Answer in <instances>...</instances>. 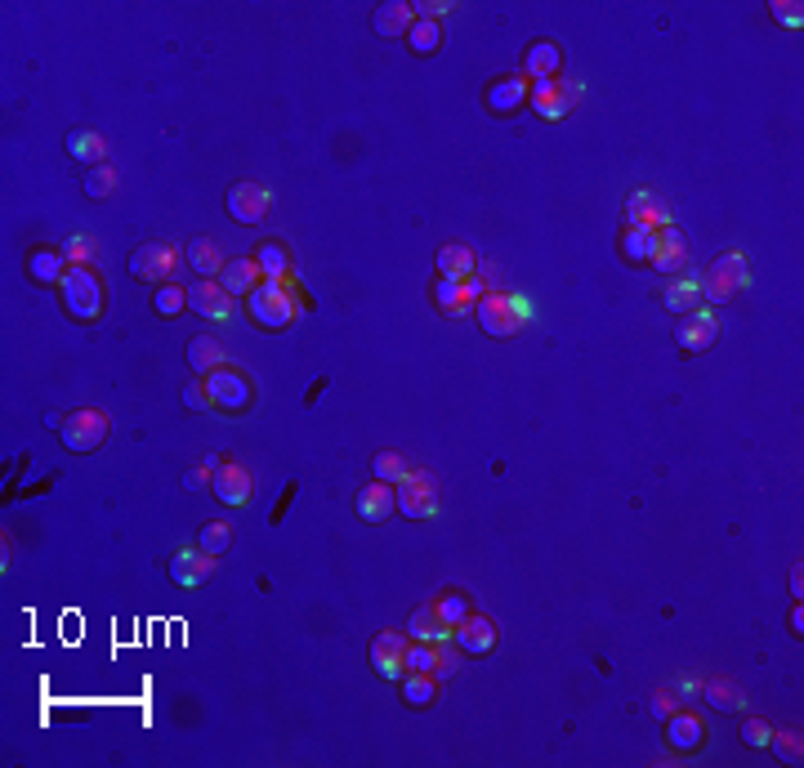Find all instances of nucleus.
Here are the masks:
<instances>
[{"mask_svg":"<svg viewBox=\"0 0 804 768\" xmlns=\"http://www.w3.org/2000/svg\"><path fill=\"white\" fill-rule=\"evenodd\" d=\"M626 228H644V233H662V228H670V215L666 206L653 197V192H635L626 206Z\"/></svg>","mask_w":804,"mask_h":768,"instance_id":"obj_21","label":"nucleus"},{"mask_svg":"<svg viewBox=\"0 0 804 768\" xmlns=\"http://www.w3.org/2000/svg\"><path fill=\"white\" fill-rule=\"evenodd\" d=\"M206 393H210V407L215 411H246L255 398V384L237 367H219L206 376Z\"/></svg>","mask_w":804,"mask_h":768,"instance_id":"obj_9","label":"nucleus"},{"mask_svg":"<svg viewBox=\"0 0 804 768\" xmlns=\"http://www.w3.org/2000/svg\"><path fill=\"white\" fill-rule=\"evenodd\" d=\"M407 648H411V635H402V630H380L376 643H371V670H376L380 679L402 684V675H407Z\"/></svg>","mask_w":804,"mask_h":768,"instance_id":"obj_11","label":"nucleus"},{"mask_svg":"<svg viewBox=\"0 0 804 768\" xmlns=\"http://www.w3.org/2000/svg\"><path fill=\"white\" fill-rule=\"evenodd\" d=\"M438 273L443 277H474L478 273V255H474V246H461V242H452V246H443L438 251Z\"/></svg>","mask_w":804,"mask_h":768,"instance_id":"obj_31","label":"nucleus"},{"mask_svg":"<svg viewBox=\"0 0 804 768\" xmlns=\"http://www.w3.org/2000/svg\"><path fill=\"white\" fill-rule=\"evenodd\" d=\"M188 309L201 313V318H210V322H228L233 318V295H228L219 282L201 277V282L188 286Z\"/></svg>","mask_w":804,"mask_h":768,"instance_id":"obj_14","label":"nucleus"},{"mask_svg":"<svg viewBox=\"0 0 804 768\" xmlns=\"http://www.w3.org/2000/svg\"><path fill=\"white\" fill-rule=\"evenodd\" d=\"M746 282H751V268H746V259L737 251H729V255H720L711 268H706V277L697 286H702V295L711 304H729L737 291H746Z\"/></svg>","mask_w":804,"mask_h":768,"instance_id":"obj_5","label":"nucleus"},{"mask_svg":"<svg viewBox=\"0 0 804 768\" xmlns=\"http://www.w3.org/2000/svg\"><path fill=\"white\" fill-rule=\"evenodd\" d=\"M394 510H398V492L389 483H367L358 492V518H367V523H385Z\"/></svg>","mask_w":804,"mask_h":768,"instance_id":"obj_24","label":"nucleus"},{"mask_svg":"<svg viewBox=\"0 0 804 768\" xmlns=\"http://www.w3.org/2000/svg\"><path fill=\"white\" fill-rule=\"evenodd\" d=\"M666 742L675 746V751L693 755L706 746V724L702 715H688V710H675V715H666Z\"/></svg>","mask_w":804,"mask_h":768,"instance_id":"obj_20","label":"nucleus"},{"mask_svg":"<svg viewBox=\"0 0 804 768\" xmlns=\"http://www.w3.org/2000/svg\"><path fill=\"white\" fill-rule=\"evenodd\" d=\"M219 277H224L219 286H224L228 295H251L255 286H260V277H264V273H260V264H255V259H228L224 273H219Z\"/></svg>","mask_w":804,"mask_h":768,"instance_id":"obj_29","label":"nucleus"},{"mask_svg":"<svg viewBox=\"0 0 804 768\" xmlns=\"http://www.w3.org/2000/svg\"><path fill=\"white\" fill-rule=\"evenodd\" d=\"M769 737H773V728L764 724V719H746V724H742V742L751 746V751H764V746H769Z\"/></svg>","mask_w":804,"mask_h":768,"instance_id":"obj_48","label":"nucleus"},{"mask_svg":"<svg viewBox=\"0 0 804 768\" xmlns=\"http://www.w3.org/2000/svg\"><path fill=\"white\" fill-rule=\"evenodd\" d=\"M715 335H720V318L711 309H693L675 322V344L684 353H706L715 344Z\"/></svg>","mask_w":804,"mask_h":768,"instance_id":"obj_12","label":"nucleus"},{"mask_svg":"<svg viewBox=\"0 0 804 768\" xmlns=\"http://www.w3.org/2000/svg\"><path fill=\"white\" fill-rule=\"evenodd\" d=\"M679 706H684V702H679L675 684H662V688H653V715H657V719L675 715V710H679Z\"/></svg>","mask_w":804,"mask_h":768,"instance_id":"obj_47","label":"nucleus"},{"mask_svg":"<svg viewBox=\"0 0 804 768\" xmlns=\"http://www.w3.org/2000/svg\"><path fill=\"white\" fill-rule=\"evenodd\" d=\"M27 277H32V282H41V286L63 282V277H67L63 251H32V255H27Z\"/></svg>","mask_w":804,"mask_h":768,"instance_id":"obj_32","label":"nucleus"},{"mask_svg":"<svg viewBox=\"0 0 804 768\" xmlns=\"http://www.w3.org/2000/svg\"><path fill=\"white\" fill-rule=\"evenodd\" d=\"M452 643L461 652H469V657H487V652L496 648V626L487 617H478V612H469L461 626L452 630Z\"/></svg>","mask_w":804,"mask_h":768,"instance_id":"obj_19","label":"nucleus"},{"mask_svg":"<svg viewBox=\"0 0 804 768\" xmlns=\"http://www.w3.org/2000/svg\"><path fill=\"white\" fill-rule=\"evenodd\" d=\"M188 367H193L201 380H206L210 371L228 367V358H224V344H219L215 335H193V340H188Z\"/></svg>","mask_w":804,"mask_h":768,"instance_id":"obj_27","label":"nucleus"},{"mask_svg":"<svg viewBox=\"0 0 804 768\" xmlns=\"http://www.w3.org/2000/svg\"><path fill=\"white\" fill-rule=\"evenodd\" d=\"M402 702L425 710L438 702V679L434 675H402Z\"/></svg>","mask_w":804,"mask_h":768,"instance_id":"obj_34","label":"nucleus"},{"mask_svg":"<svg viewBox=\"0 0 804 768\" xmlns=\"http://www.w3.org/2000/svg\"><path fill=\"white\" fill-rule=\"evenodd\" d=\"M769 746L778 751V760L782 764H800L804 760V742H800V733H787V728H773V737H769Z\"/></svg>","mask_w":804,"mask_h":768,"instance_id":"obj_44","label":"nucleus"},{"mask_svg":"<svg viewBox=\"0 0 804 768\" xmlns=\"http://www.w3.org/2000/svg\"><path fill=\"white\" fill-rule=\"evenodd\" d=\"M246 300H251V322L264 331H282V326L300 322V300H295L291 282H260Z\"/></svg>","mask_w":804,"mask_h":768,"instance_id":"obj_1","label":"nucleus"},{"mask_svg":"<svg viewBox=\"0 0 804 768\" xmlns=\"http://www.w3.org/2000/svg\"><path fill=\"white\" fill-rule=\"evenodd\" d=\"M675 693H679V702H693L697 693H702V679H675Z\"/></svg>","mask_w":804,"mask_h":768,"instance_id":"obj_52","label":"nucleus"},{"mask_svg":"<svg viewBox=\"0 0 804 768\" xmlns=\"http://www.w3.org/2000/svg\"><path fill=\"white\" fill-rule=\"evenodd\" d=\"M791 630L804 635V608H800V599H796V608H791Z\"/></svg>","mask_w":804,"mask_h":768,"instance_id":"obj_55","label":"nucleus"},{"mask_svg":"<svg viewBox=\"0 0 804 768\" xmlns=\"http://www.w3.org/2000/svg\"><path fill=\"white\" fill-rule=\"evenodd\" d=\"M474 318L483 326L487 335H496V340H510V335L523 331V322H528V309H523V300H514V295H483V300L474 304Z\"/></svg>","mask_w":804,"mask_h":768,"instance_id":"obj_3","label":"nucleus"},{"mask_svg":"<svg viewBox=\"0 0 804 768\" xmlns=\"http://www.w3.org/2000/svg\"><path fill=\"white\" fill-rule=\"evenodd\" d=\"M59 291H63V309L72 313L76 322H94L103 313V286L90 268H67Z\"/></svg>","mask_w":804,"mask_h":768,"instance_id":"obj_4","label":"nucleus"},{"mask_svg":"<svg viewBox=\"0 0 804 768\" xmlns=\"http://www.w3.org/2000/svg\"><path fill=\"white\" fill-rule=\"evenodd\" d=\"M702 697H706V706H715V710H742L746 706V693H742L737 679H702Z\"/></svg>","mask_w":804,"mask_h":768,"instance_id":"obj_33","label":"nucleus"},{"mask_svg":"<svg viewBox=\"0 0 804 768\" xmlns=\"http://www.w3.org/2000/svg\"><path fill=\"white\" fill-rule=\"evenodd\" d=\"M581 103V85L577 81H532V99H528V108L536 112L541 121H559V117H568L572 108Z\"/></svg>","mask_w":804,"mask_h":768,"instance_id":"obj_8","label":"nucleus"},{"mask_svg":"<svg viewBox=\"0 0 804 768\" xmlns=\"http://www.w3.org/2000/svg\"><path fill=\"white\" fill-rule=\"evenodd\" d=\"M791 599H804V563L791 568Z\"/></svg>","mask_w":804,"mask_h":768,"instance_id":"obj_54","label":"nucleus"},{"mask_svg":"<svg viewBox=\"0 0 804 768\" xmlns=\"http://www.w3.org/2000/svg\"><path fill=\"white\" fill-rule=\"evenodd\" d=\"M773 18H778L782 27H800L804 23V5H796V0H773Z\"/></svg>","mask_w":804,"mask_h":768,"instance_id":"obj_50","label":"nucleus"},{"mask_svg":"<svg viewBox=\"0 0 804 768\" xmlns=\"http://www.w3.org/2000/svg\"><path fill=\"white\" fill-rule=\"evenodd\" d=\"M648 264H653L662 277L688 273V237L679 233V228H662V233H657V246H653V259H648Z\"/></svg>","mask_w":804,"mask_h":768,"instance_id":"obj_16","label":"nucleus"},{"mask_svg":"<svg viewBox=\"0 0 804 768\" xmlns=\"http://www.w3.org/2000/svg\"><path fill=\"white\" fill-rule=\"evenodd\" d=\"M108 411H99V407H81V411H72V416H63V425H59V438H63V447L67 451H94L108 438Z\"/></svg>","mask_w":804,"mask_h":768,"instance_id":"obj_6","label":"nucleus"},{"mask_svg":"<svg viewBox=\"0 0 804 768\" xmlns=\"http://www.w3.org/2000/svg\"><path fill=\"white\" fill-rule=\"evenodd\" d=\"M210 478H215V469L197 465V469H188V474H184V483H188V487H210Z\"/></svg>","mask_w":804,"mask_h":768,"instance_id":"obj_53","label":"nucleus"},{"mask_svg":"<svg viewBox=\"0 0 804 768\" xmlns=\"http://www.w3.org/2000/svg\"><path fill=\"white\" fill-rule=\"evenodd\" d=\"M210 572H215V559H210L201 545H184V550H175V559H170V581H175L179 590H197Z\"/></svg>","mask_w":804,"mask_h":768,"instance_id":"obj_15","label":"nucleus"},{"mask_svg":"<svg viewBox=\"0 0 804 768\" xmlns=\"http://www.w3.org/2000/svg\"><path fill=\"white\" fill-rule=\"evenodd\" d=\"M483 277H461V282H456V277H438V286H434V304H438V309H443L447 313V318H465V313H474V304L478 300H483Z\"/></svg>","mask_w":804,"mask_h":768,"instance_id":"obj_10","label":"nucleus"},{"mask_svg":"<svg viewBox=\"0 0 804 768\" xmlns=\"http://www.w3.org/2000/svg\"><path fill=\"white\" fill-rule=\"evenodd\" d=\"M456 670H461V652H456L452 643H434V679L438 684L456 679Z\"/></svg>","mask_w":804,"mask_h":768,"instance_id":"obj_45","label":"nucleus"},{"mask_svg":"<svg viewBox=\"0 0 804 768\" xmlns=\"http://www.w3.org/2000/svg\"><path fill=\"white\" fill-rule=\"evenodd\" d=\"M434 612H438V621H443V626L456 630L469 612H474V603H469L461 590H447V594H438V599H434Z\"/></svg>","mask_w":804,"mask_h":768,"instance_id":"obj_37","label":"nucleus"},{"mask_svg":"<svg viewBox=\"0 0 804 768\" xmlns=\"http://www.w3.org/2000/svg\"><path fill=\"white\" fill-rule=\"evenodd\" d=\"M184 407H193V411H206V407H210L206 380H197V384H184Z\"/></svg>","mask_w":804,"mask_h":768,"instance_id":"obj_51","label":"nucleus"},{"mask_svg":"<svg viewBox=\"0 0 804 768\" xmlns=\"http://www.w3.org/2000/svg\"><path fill=\"white\" fill-rule=\"evenodd\" d=\"M179 259H184V251L170 242H143L130 251V277L143 286H166L170 277L179 273Z\"/></svg>","mask_w":804,"mask_h":768,"instance_id":"obj_2","label":"nucleus"},{"mask_svg":"<svg viewBox=\"0 0 804 768\" xmlns=\"http://www.w3.org/2000/svg\"><path fill=\"white\" fill-rule=\"evenodd\" d=\"M407 635H411V643H452V626H443L434 603H425V608H416L407 617Z\"/></svg>","mask_w":804,"mask_h":768,"instance_id":"obj_26","label":"nucleus"},{"mask_svg":"<svg viewBox=\"0 0 804 768\" xmlns=\"http://www.w3.org/2000/svg\"><path fill=\"white\" fill-rule=\"evenodd\" d=\"M407 675H434V643H411L407 648Z\"/></svg>","mask_w":804,"mask_h":768,"instance_id":"obj_46","label":"nucleus"},{"mask_svg":"<svg viewBox=\"0 0 804 768\" xmlns=\"http://www.w3.org/2000/svg\"><path fill=\"white\" fill-rule=\"evenodd\" d=\"M228 215L237 219V224H264L268 219V206H273V197H268V188L260 184H233L224 197Z\"/></svg>","mask_w":804,"mask_h":768,"instance_id":"obj_13","label":"nucleus"},{"mask_svg":"<svg viewBox=\"0 0 804 768\" xmlns=\"http://www.w3.org/2000/svg\"><path fill=\"white\" fill-rule=\"evenodd\" d=\"M94 255H99V246H94V237H85V233L67 237V246H63L67 268H90V264H94Z\"/></svg>","mask_w":804,"mask_h":768,"instance_id":"obj_42","label":"nucleus"},{"mask_svg":"<svg viewBox=\"0 0 804 768\" xmlns=\"http://www.w3.org/2000/svg\"><path fill=\"white\" fill-rule=\"evenodd\" d=\"M407 50L411 54H438V50H443V23L416 18V27L407 32Z\"/></svg>","mask_w":804,"mask_h":768,"instance_id":"obj_35","label":"nucleus"},{"mask_svg":"<svg viewBox=\"0 0 804 768\" xmlns=\"http://www.w3.org/2000/svg\"><path fill=\"white\" fill-rule=\"evenodd\" d=\"M528 99H532V81L523 72L501 76V81L487 85V108H492L496 117H510V112H519Z\"/></svg>","mask_w":804,"mask_h":768,"instance_id":"obj_17","label":"nucleus"},{"mask_svg":"<svg viewBox=\"0 0 804 768\" xmlns=\"http://www.w3.org/2000/svg\"><path fill=\"white\" fill-rule=\"evenodd\" d=\"M697 295H702V286L688 282V277H675V282L666 286V309L684 318V313H693V309H697Z\"/></svg>","mask_w":804,"mask_h":768,"instance_id":"obj_38","label":"nucleus"},{"mask_svg":"<svg viewBox=\"0 0 804 768\" xmlns=\"http://www.w3.org/2000/svg\"><path fill=\"white\" fill-rule=\"evenodd\" d=\"M653 246H657V233H644V228H626V237H621V255H626L630 264H648Z\"/></svg>","mask_w":804,"mask_h":768,"instance_id":"obj_40","label":"nucleus"},{"mask_svg":"<svg viewBox=\"0 0 804 768\" xmlns=\"http://www.w3.org/2000/svg\"><path fill=\"white\" fill-rule=\"evenodd\" d=\"M197 545L210 554V559L228 554V545H233V523H224V518H219V523H206V527H201V541Z\"/></svg>","mask_w":804,"mask_h":768,"instance_id":"obj_41","label":"nucleus"},{"mask_svg":"<svg viewBox=\"0 0 804 768\" xmlns=\"http://www.w3.org/2000/svg\"><path fill=\"white\" fill-rule=\"evenodd\" d=\"M117 192V166H94L90 175H85V197H112Z\"/></svg>","mask_w":804,"mask_h":768,"instance_id":"obj_43","label":"nucleus"},{"mask_svg":"<svg viewBox=\"0 0 804 768\" xmlns=\"http://www.w3.org/2000/svg\"><path fill=\"white\" fill-rule=\"evenodd\" d=\"M394 492H398V510L407 518H438L443 501H438V478L429 469H411Z\"/></svg>","mask_w":804,"mask_h":768,"instance_id":"obj_7","label":"nucleus"},{"mask_svg":"<svg viewBox=\"0 0 804 768\" xmlns=\"http://www.w3.org/2000/svg\"><path fill=\"white\" fill-rule=\"evenodd\" d=\"M184 259H188V268H193L197 277H219L224 273V251H219L210 237H197V242H188V251H184Z\"/></svg>","mask_w":804,"mask_h":768,"instance_id":"obj_28","label":"nucleus"},{"mask_svg":"<svg viewBox=\"0 0 804 768\" xmlns=\"http://www.w3.org/2000/svg\"><path fill=\"white\" fill-rule=\"evenodd\" d=\"M371 474H376V483L398 487L402 478L411 474V465H407V456H398V451H380V456L371 460Z\"/></svg>","mask_w":804,"mask_h":768,"instance_id":"obj_39","label":"nucleus"},{"mask_svg":"<svg viewBox=\"0 0 804 768\" xmlns=\"http://www.w3.org/2000/svg\"><path fill=\"white\" fill-rule=\"evenodd\" d=\"M255 264H260L264 282H291L295 277V264H291V255H286L282 242H264L260 255H255Z\"/></svg>","mask_w":804,"mask_h":768,"instance_id":"obj_30","label":"nucleus"},{"mask_svg":"<svg viewBox=\"0 0 804 768\" xmlns=\"http://www.w3.org/2000/svg\"><path fill=\"white\" fill-rule=\"evenodd\" d=\"M63 148H67V157L81 161V166H108V139L94 130H67Z\"/></svg>","mask_w":804,"mask_h":768,"instance_id":"obj_22","label":"nucleus"},{"mask_svg":"<svg viewBox=\"0 0 804 768\" xmlns=\"http://www.w3.org/2000/svg\"><path fill=\"white\" fill-rule=\"evenodd\" d=\"M184 309H188V286L166 282L152 291V313H157V318H179Z\"/></svg>","mask_w":804,"mask_h":768,"instance_id":"obj_36","label":"nucleus"},{"mask_svg":"<svg viewBox=\"0 0 804 768\" xmlns=\"http://www.w3.org/2000/svg\"><path fill=\"white\" fill-rule=\"evenodd\" d=\"M452 9H456L452 0H416V5H411V14H416V18H429V23H443Z\"/></svg>","mask_w":804,"mask_h":768,"instance_id":"obj_49","label":"nucleus"},{"mask_svg":"<svg viewBox=\"0 0 804 768\" xmlns=\"http://www.w3.org/2000/svg\"><path fill=\"white\" fill-rule=\"evenodd\" d=\"M563 63V50L554 41H532L528 54H523V76H536V81H554Z\"/></svg>","mask_w":804,"mask_h":768,"instance_id":"obj_25","label":"nucleus"},{"mask_svg":"<svg viewBox=\"0 0 804 768\" xmlns=\"http://www.w3.org/2000/svg\"><path fill=\"white\" fill-rule=\"evenodd\" d=\"M371 27H376V36H385V41H402V36L416 27V14H411L407 0H389V5L376 9Z\"/></svg>","mask_w":804,"mask_h":768,"instance_id":"obj_23","label":"nucleus"},{"mask_svg":"<svg viewBox=\"0 0 804 768\" xmlns=\"http://www.w3.org/2000/svg\"><path fill=\"white\" fill-rule=\"evenodd\" d=\"M210 496H219L224 505H233V510H242L246 501H251V474H246L242 465H219L215 478H210Z\"/></svg>","mask_w":804,"mask_h":768,"instance_id":"obj_18","label":"nucleus"}]
</instances>
